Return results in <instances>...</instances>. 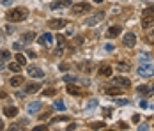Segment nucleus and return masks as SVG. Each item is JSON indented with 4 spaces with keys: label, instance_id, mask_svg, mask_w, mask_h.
Returning <instances> with one entry per match:
<instances>
[{
    "label": "nucleus",
    "instance_id": "f257e3e1",
    "mask_svg": "<svg viewBox=\"0 0 154 131\" xmlns=\"http://www.w3.org/2000/svg\"><path fill=\"white\" fill-rule=\"evenodd\" d=\"M27 16H29V11L25 7H14V9L7 11L9 21H23V20H27Z\"/></svg>",
    "mask_w": 154,
    "mask_h": 131
},
{
    "label": "nucleus",
    "instance_id": "f03ea898",
    "mask_svg": "<svg viewBox=\"0 0 154 131\" xmlns=\"http://www.w3.org/2000/svg\"><path fill=\"white\" fill-rule=\"evenodd\" d=\"M138 74L143 76V78H149V76H154V66L152 64H142L138 67Z\"/></svg>",
    "mask_w": 154,
    "mask_h": 131
},
{
    "label": "nucleus",
    "instance_id": "7ed1b4c3",
    "mask_svg": "<svg viewBox=\"0 0 154 131\" xmlns=\"http://www.w3.org/2000/svg\"><path fill=\"white\" fill-rule=\"evenodd\" d=\"M71 11H73V14H83L85 11H91V5L89 4H75V5H71Z\"/></svg>",
    "mask_w": 154,
    "mask_h": 131
},
{
    "label": "nucleus",
    "instance_id": "20e7f679",
    "mask_svg": "<svg viewBox=\"0 0 154 131\" xmlns=\"http://www.w3.org/2000/svg\"><path fill=\"white\" fill-rule=\"evenodd\" d=\"M39 44H41V46H46V48H50V46L53 44V36H51L50 32H45V34L39 37Z\"/></svg>",
    "mask_w": 154,
    "mask_h": 131
},
{
    "label": "nucleus",
    "instance_id": "39448f33",
    "mask_svg": "<svg viewBox=\"0 0 154 131\" xmlns=\"http://www.w3.org/2000/svg\"><path fill=\"white\" fill-rule=\"evenodd\" d=\"M66 25H67V21H66V20H62V18H57V20H50V21H48V27H50V29H64V27H66Z\"/></svg>",
    "mask_w": 154,
    "mask_h": 131
},
{
    "label": "nucleus",
    "instance_id": "423d86ee",
    "mask_svg": "<svg viewBox=\"0 0 154 131\" xmlns=\"http://www.w3.org/2000/svg\"><path fill=\"white\" fill-rule=\"evenodd\" d=\"M27 73H29V76H32V78H43V76H45L43 69H39L37 66H29V67H27Z\"/></svg>",
    "mask_w": 154,
    "mask_h": 131
},
{
    "label": "nucleus",
    "instance_id": "0eeeda50",
    "mask_svg": "<svg viewBox=\"0 0 154 131\" xmlns=\"http://www.w3.org/2000/svg\"><path fill=\"white\" fill-rule=\"evenodd\" d=\"M122 43H124V46H128V48H133V46L137 44V37H135V34H131V32H128V34L124 36Z\"/></svg>",
    "mask_w": 154,
    "mask_h": 131
},
{
    "label": "nucleus",
    "instance_id": "6e6552de",
    "mask_svg": "<svg viewBox=\"0 0 154 131\" xmlns=\"http://www.w3.org/2000/svg\"><path fill=\"white\" fill-rule=\"evenodd\" d=\"M66 90H67V94H71V96H83V89L76 87L75 83H69Z\"/></svg>",
    "mask_w": 154,
    "mask_h": 131
},
{
    "label": "nucleus",
    "instance_id": "1a4fd4ad",
    "mask_svg": "<svg viewBox=\"0 0 154 131\" xmlns=\"http://www.w3.org/2000/svg\"><path fill=\"white\" fill-rule=\"evenodd\" d=\"M113 85H117V87H122V89H128L129 85H131V83H129V80L117 76V78H113Z\"/></svg>",
    "mask_w": 154,
    "mask_h": 131
},
{
    "label": "nucleus",
    "instance_id": "9d476101",
    "mask_svg": "<svg viewBox=\"0 0 154 131\" xmlns=\"http://www.w3.org/2000/svg\"><path fill=\"white\" fill-rule=\"evenodd\" d=\"M121 27H119V25H115V27H110V29L106 30V37L108 39H112V37H117V36H119V34H121Z\"/></svg>",
    "mask_w": 154,
    "mask_h": 131
},
{
    "label": "nucleus",
    "instance_id": "9b49d317",
    "mask_svg": "<svg viewBox=\"0 0 154 131\" xmlns=\"http://www.w3.org/2000/svg\"><path fill=\"white\" fill-rule=\"evenodd\" d=\"M29 114L30 115H34V114H37L39 110H41V101H32V103H29Z\"/></svg>",
    "mask_w": 154,
    "mask_h": 131
},
{
    "label": "nucleus",
    "instance_id": "f8f14e48",
    "mask_svg": "<svg viewBox=\"0 0 154 131\" xmlns=\"http://www.w3.org/2000/svg\"><path fill=\"white\" fill-rule=\"evenodd\" d=\"M154 25V14H149V16H143L142 18V27L143 29H149Z\"/></svg>",
    "mask_w": 154,
    "mask_h": 131
},
{
    "label": "nucleus",
    "instance_id": "ddd939ff",
    "mask_svg": "<svg viewBox=\"0 0 154 131\" xmlns=\"http://www.w3.org/2000/svg\"><path fill=\"white\" fill-rule=\"evenodd\" d=\"M103 18H105V14H103V13H97V14L92 16V18H87V20H85V25H94V23L101 21Z\"/></svg>",
    "mask_w": 154,
    "mask_h": 131
},
{
    "label": "nucleus",
    "instance_id": "4468645a",
    "mask_svg": "<svg viewBox=\"0 0 154 131\" xmlns=\"http://www.w3.org/2000/svg\"><path fill=\"white\" fill-rule=\"evenodd\" d=\"M122 92H124V89L122 87H117V85L106 89V94H108V96H121Z\"/></svg>",
    "mask_w": 154,
    "mask_h": 131
},
{
    "label": "nucleus",
    "instance_id": "2eb2a0df",
    "mask_svg": "<svg viewBox=\"0 0 154 131\" xmlns=\"http://www.w3.org/2000/svg\"><path fill=\"white\" fill-rule=\"evenodd\" d=\"M9 83H11V87H20L21 83H23V76H20V74L16 73L11 80H9Z\"/></svg>",
    "mask_w": 154,
    "mask_h": 131
},
{
    "label": "nucleus",
    "instance_id": "dca6fc26",
    "mask_svg": "<svg viewBox=\"0 0 154 131\" xmlns=\"http://www.w3.org/2000/svg\"><path fill=\"white\" fill-rule=\"evenodd\" d=\"M69 4H71V0H57V2L51 4V9H62V7H66Z\"/></svg>",
    "mask_w": 154,
    "mask_h": 131
},
{
    "label": "nucleus",
    "instance_id": "f3484780",
    "mask_svg": "<svg viewBox=\"0 0 154 131\" xmlns=\"http://www.w3.org/2000/svg\"><path fill=\"white\" fill-rule=\"evenodd\" d=\"M41 89V83H29L27 87H25V92L27 94H34V92H37Z\"/></svg>",
    "mask_w": 154,
    "mask_h": 131
},
{
    "label": "nucleus",
    "instance_id": "a211bd4d",
    "mask_svg": "<svg viewBox=\"0 0 154 131\" xmlns=\"http://www.w3.org/2000/svg\"><path fill=\"white\" fill-rule=\"evenodd\" d=\"M4 114L7 117H16L18 115V108H16V106H5V108H4Z\"/></svg>",
    "mask_w": 154,
    "mask_h": 131
},
{
    "label": "nucleus",
    "instance_id": "6ab92c4d",
    "mask_svg": "<svg viewBox=\"0 0 154 131\" xmlns=\"http://www.w3.org/2000/svg\"><path fill=\"white\" fill-rule=\"evenodd\" d=\"M112 73H113V67H112V66H103V67H99V74H101V76H110Z\"/></svg>",
    "mask_w": 154,
    "mask_h": 131
},
{
    "label": "nucleus",
    "instance_id": "aec40b11",
    "mask_svg": "<svg viewBox=\"0 0 154 131\" xmlns=\"http://www.w3.org/2000/svg\"><path fill=\"white\" fill-rule=\"evenodd\" d=\"M34 37H35V34H34V32H27V34H23V36H21V39H23V43H25V44H30L32 41H34Z\"/></svg>",
    "mask_w": 154,
    "mask_h": 131
},
{
    "label": "nucleus",
    "instance_id": "412c9836",
    "mask_svg": "<svg viewBox=\"0 0 154 131\" xmlns=\"http://www.w3.org/2000/svg\"><path fill=\"white\" fill-rule=\"evenodd\" d=\"M115 69L121 71V73H128V71H129V64H126V62H119V64L115 66Z\"/></svg>",
    "mask_w": 154,
    "mask_h": 131
},
{
    "label": "nucleus",
    "instance_id": "4be33fe9",
    "mask_svg": "<svg viewBox=\"0 0 154 131\" xmlns=\"http://www.w3.org/2000/svg\"><path fill=\"white\" fill-rule=\"evenodd\" d=\"M7 67H9V69H11V71H13V73H20V71H21V67H23V66H21V64H18V62H11V64H9V66H7Z\"/></svg>",
    "mask_w": 154,
    "mask_h": 131
},
{
    "label": "nucleus",
    "instance_id": "5701e85b",
    "mask_svg": "<svg viewBox=\"0 0 154 131\" xmlns=\"http://www.w3.org/2000/svg\"><path fill=\"white\" fill-rule=\"evenodd\" d=\"M9 58H11V51L0 50V60H2V62H5V60H9Z\"/></svg>",
    "mask_w": 154,
    "mask_h": 131
},
{
    "label": "nucleus",
    "instance_id": "b1692460",
    "mask_svg": "<svg viewBox=\"0 0 154 131\" xmlns=\"http://www.w3.org/2000/svg\"><path fill=\"white\" fill-rule=\"evenodd\" d=\"M14 58H16V62H18V64H21V66L25 67V64H27V58H25V55H21V53H16Z\"/></svg>",
    "mask_w": 154,
    "mask_h": 131
},
{
    "label": "nucleus",
    "instance_id": "393cba45",
    "mask_svg": "<svg viewBox=\"0 0 154 131\" xmlns=\"http://www.w3.org/2000/svg\"><path fill=\"white\" fill-rule=\"evenodd\" d=\"M51 122H53V124H55V122H69V117H67V115L55 117V119H51Z\"/></svg>",
    "mask_w": 154,
    "mask_h": 131
},
{
    "label": "nucleus",
    "instance_id": "a878e982",
    "mask_svg": "<svg viewBox=\"0 0 154 131\" xmlns=\"http://www.w3.org/2000/svg\"><path fill=\"white\" fill-rule=\"evenodd\" d=\"M55 94H57V89H53V87L43 90V96H55Z\"/></svg>",
    "mask_w": 154,
    "mask_h": 131
},
{
    "label": "nucleus",
    "instance_id": "bb28decb",
    "mask_svg": "<svg viewBox=\"0 0 154 131\" xmlns=\"http://www.w3.org/2000/svg\"><path fill=\"white\" fill-rule=\"evenodd\" d=\"M97 106V99H91V101L87 103V106H85V110H94Z\"/></svg>",
    "mask_w": 154,
    "mask_h": 131
},
{
    "label": "nucleus",
    "instance_id": "cd10ccee",
    "mask_svg": "<svg viewBox=\"0 0 154 131\" xmlns=\"http://www.w3.org/2000/svg\"><path fill=\"white\" fill-rule=\"evenodd\" d=\"M64 82L73 83V82H76V76H75V74H66V76H64Z\"/></svg>",
    "mask_w": 154,
    "mask_h": 131
},
{
    "label": "nucleus",
    "instance_id": "c85d7f7f",
    "mask_svg": "<svg viewBox=\"0 0 154 131\" xmlns=\"http://www.w3.org/2000/svg\"><path fill=\"white\" fill-rule=\"evenodd\" d=\"M91 128H92V129H97V128H99V129H103V128H105V122H92V124H91Z\"/></svg>",
    "mask_w": 154,
    "mask_h": 131
},
{
    "label": "nucleus",
    "instance_id": "c756f323",
    "mask_svg": "<svg viewBox=\"0 0 154 131\" xmlns=\"http://www.w3.org/2000/svg\"><path fill=\"white\" fill-rule=\"evenodd\" d=\"M138 92H140V94H149V87H147V85H140Z\"/></svg>",
    "mask_w": 154,
    "mask_h": 131
},
{
    "label": "nucleus",
    "instance_id": "7c9ffc66",
    "mask_svg": "<svg viewBox=\"0 0 154 131\" xmlns=\"http://www.w3.org/2000/svg\"><path fill=\"white\" fill-rule=\"evenodd\" d=\"M53 106H55V110H64V101H60V99H59V101H55V104H53Z\"/></svg>",
    "mask_w": 154,
    "mask_h": 131
},
{
    "label": "nucleus",
    "instance_id": "2f4dec72",
    "mask_svg": "<svg viewBox=\"0 0 154 131\" xmlns=\"http://www.w3.org/2000/svg\"><path fill=\"white\" fill-rule=\"evenodd\" d=\"M80 69H82V71H87V73H89V71H92V67H91V64H89V62H87V64H82V67H80Z\"/></svg>",
    "mask_w": 154,
    "mask_h": 131
},
{
    "label": "nucleus",
    "instance_id": "473e14b6",
    "mask_svg": "<svg viewBox=\"0 0 154 131\" xmlns=\"http://www.w3.org/2000/svg\"><path fill=\"white\" fill-rule=\"evenodd\" d=\"M55 39H57V44H59V46H60V44H66V37H64V36H57Z\"/></svg>",
    "mask_w": 154,
    "mask_h": 131
},
{
    "label": "nucleus",
    "instance_id": "72a5a7b5",
    "mask_svg": "<svg viewBox=\"0 0 154 131\" xmlns=\"http://www.w3.org/2000/svg\"><path fill=\"white\" fill-rule=\"evenodd\" d=\"M149 14H154V7H147V9H143V16H149Z\"/></svg>",
    "mask_w": 154,
    "mask_h": 131
},
{
    "label": "nucleus",
    "instance_id": "f704fd0d",
    "mask_svg": "<svg viewBox=\"0 0 154 131\" xmlns=\"http://www.w3.org/2000/svg\"><path fill=\"white\" fill-rule=\"evenodd\" d=\"M151 55H149V53H140V60H151Z\"/></svg>",
    "mask_w": 154,
    "mask_h": 131
},
{
    "label": "nucleus",
    "instance_id": "c9c22d12",
    "mask_svg": "<svg viewBox=\"0 0 154 131\" xmlns=\"http://www.w3.org/2000/svg\"><path fill=\"white\" fill-rule=\"evenodd\" d=\"M117 128L119 129H128V124L126 122H117Z\"/></svg>",
    "mask_w": 154,
    "mask_h": 131
},
{
    "label": "nucleus",
    "instance_id": "e433bc0d",
    "mask_svg": "<svg viewBox=\"0 0 154 131\" xmlns=\"http://www.w3.org/2000/svg\"><path fill=\"white\" fill-rule=\"evenodd\" d=\"M147 41H149V43H154V32H151V34L147 36Z\"/></svg>",
    "mask_w": 154,
    "mask_h": 131
},
{
    "label": "nucleus",
    "instance_id": "4c0bfd02",
    "mask_svg": "<svg viewBox=\"0 0 154 131\" xmlns=\"http://www.w3.org/2000/svg\"><path fill=\"white\" fill-rule=\"evenodd\" d=\"M48 117H50V112H46V114H41V115H39V119H41V120H45V119H48Z\"/></svg>",
    "mask_w": 154,
    "mask_h": 131
},
{
    "label": "nucleus",
    "instance_id": "58836bf2",
    "mask_svg": "<svg viewBox=\"0 0 154 131\" xmlns=\"http://www.w3.org/2000/svg\"><path fill=\"white\" fill-rule=\"evenodd\" d=\"M147 106H149L147 101H140V108H147Z\"/></svg>",
    "mask_w": 154,
    "mask_h": 131
},
{
    "label": "nucleus",
    "instance_id": "ea45409f",
    "mask_svg": "<svg viewBox=\"0 0 154 131\" xmlns=\"http://www.w3.org/2000/svg\"><path fill=\"white\" fill-rule=\"evenodd\" d=\"M46 129V126H37V128H34V131H45Z\"/></svg>",
    "mask_w": 154,
    "mask_h": 131
},
{
    "label": "nucleus",
    "instance_id": "a19ab883",
    "mask_svg": "<svg viewBox=\"0 0 154 131\" xmlns=\"http://www.w3.org/2000/svg\"><path fill=\"white\" fill-rule=\"evenodd\" d=\"M14 0H2V5H9V4H13Z\"/></svg>",
    "mask_w": 154,
    "mask_h": 131
},
{
    "label": "nucleus",
    "instance_id": "79ce46f5",
    "mask_svg": "<svg viewBox=\"0 0 154 131\" xmlns=\"http://www.w3.org/2000/svg\"><path fill=\"white\" fill-rule=\"evenodd\" d=\"M29 57H30V58H35V57H37V53H35V51H29Z\"/></svg>",
    "mask_w": 154,
    "mask_h": 131
},
{
    "label": "nucleus",
    "instance_id": "37998d69",
    "mask_svg": "<svg viewBox=\"0 0 154 131\" xmlns=\"http://www.w3.org/2000/svg\"><path fill=\"white\" fill-rule=\"evenodd\" d=\"M60 69H62V71H67V69H69V66H67V64H62Z\"/></svg>",
    "mask_w": 154,
    "mask_h": 131
},
{
    "label": "nucleus",
    "instance_id": "c03bdc74",
    "mask_svg": "<svg viewBox=\"0 0 154 131\" xmlns=\"http://www.w3.org/2000/svg\"><path fill=\"white\" fill-rule=\"evenodd\" d=\"M128 103V99H117V104H126Z\"/></svg>",
    "mask_w": 154,
    "mask_h": 131
},
{
    "label": "nucleus",
    "instance_id": "a18cd8bd",
    "mask_svg": "<svg viewBox=\"0 0 154 131\" xmlns=\"http://www.w3.org/2000/svg\"><path fill=\"white\" fill-rule=\"evenodd\" d=\"M4 98H7V94H5L4 90H0V99H4Z\"/></svg>",
    "mask_w": 154,
    "mask_h": 131
},
{
    "label": "nucleus",
    "instance_id": "49530a36",
    "mask_svg": "<svg viewBox=\"0 0 154 131\" xmlns=\"http://www.w3.org/2000/svg\"><path fill=\"white\" fill-rule=\"evenodd\" d=\"M149 92H154V83L151 85V87H149Z\"/></svg>",
    "mask_w": 154,
    "mask_h": 131
},
{
    "label": "nucleus",
    "instance_id": "de8ad7c7",
    "mask_svg": "<svg viewBox=\"0 0 154 131\" xmlns=\"http://www.w3.org/2000/svg\"><path fill=\"white\" fill-rule=\"evenodd\" d=\"M0 129H4V122H2V119H0Z\"/></svg>",
    "mask_w": 154,
    "mask_h": 131
},
{
    "label": "nucleus",
    "instance_id": "09e8293b",
    "mask_svg": "<svg viewBox=\"0 0 154 131\" xmlns=\"http://www.w3.org/2000/svg\"><path fill=\"white\" fill-rule=\"evenodd\" d=\"M0 69H4V62L2 60H0Z\"/></svg>",
    "mask_w": 154,
    "mask_h": 131
},
{
    "label": "nucleus",
    "instance_id": "8fccbe9b",
    "mask_svg": "<svg viewBox=\"0 0 154 131\" xmlns=\"http://www.w3.org/2000/svg\"><path fill=\"white\" fill-rule=\"evenodd\" d=\"M94 2H96V4H101V2H103V0H94Z\"/></svg>",
    "mask_w": 154,
    "mask_h": 131
}]
</instances>
